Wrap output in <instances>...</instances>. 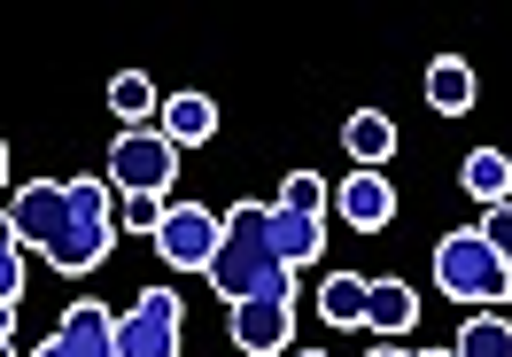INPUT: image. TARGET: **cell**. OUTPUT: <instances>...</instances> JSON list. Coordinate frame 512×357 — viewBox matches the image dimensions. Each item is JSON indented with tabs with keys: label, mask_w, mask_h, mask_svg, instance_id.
Masks as SVG:
<instances>
[{
	"label": "cell",
	"mask_w": 512,
	"mask_h": 357,
	"mask_svg": "<svg viewBox=\"0 0 512 357\" xmlns=\"http://www.w3.org/2000/svg\"><path fill=\"white\" fill-rule=\"evenodd\" d=\"M272 249H280V264H311L326 249V218H303V210H280V202H272Z\"/></svg>",
	"instance_id": "obj_12"
},
{
	"label": "cell",
	"mask_w": 512,
	"mask_h": 357,
	"mask_svg": "<svg viewBox=\"0 0 512 357\" xmlns=\"http://www.w3.org/2000/svg\"><path fill=\"white\" fill-rule=\"evenodd\" d=\"M8 218L24 233V249H39L70 280H86L117 249V187L109 179H24Z\"/></svg>",
	"instance_id": "obj_1"
},
{
	"label": "cell",
	"mask_w": 512,
	"mask_h": 357,
	"mask_svg": "<svg viewBox=\"0 0 512 357\" xmlns=\"http://www.w3.org/2000/svg\"><path fill=\"white\" fill-rule=\"evenodd\" d=\"M288 357H334V350H288Z\"/></svg>",
	"instance_id": "obj_26"
},
{
	"label": "cell",
	"mask_w": 512,
	"mask_h": 357,
	"mask_svg": "<svg viewBox=\"0 0 512 357\" xmlns=\"http://www.w3.org/2000/svg\"><path fill=\"white\" fill-rule=\"evenodd\" d=\"M342 148H350L357 171H388L396 163V117L388 109H357L350 125H342Z\"/></svg>",
	"instance_id": "obj_10"
},
{
	"label": "cell",
	"mask_w": 512,
	"mask_h": 357,
	"mask_svg": "<svg viewBox=\"0 0 512 357\" xmlns=\"http://www.w3.org/2000/svg\"><path fill=\"white\" fill-rule=\"evenodd\" d=\"M109 109H117L125 132H132V125H156V117H163V94L140 78V70H117V78H109Z\"/></svg>",
	"instance_id": "obj_16"
},
{
	"label": "cell",
	"mask_w": 512,
	"mask_h": 357,
	"mask_svg": "<svg viewBox=\"0 0 512 357\" xmlns=\"http://www.w3.org/2000/svg\"><path fill=\"white\" fill-rule=\"evenodd\" d=\"M435 288L450 303H505L512 295V264L489 249V233L481 226H458L435 241Z\"/></svg>",
	"instance_id": "obj_3"
},
{
	"label": "cell",
	"mask_w": 512,
	"mask_h": 357,
	"mask_svg": "<svg viewBox=\"0 0 512 357\" xmlns=\"http://www.w3.org/2000/svg\"><path fill=\"white\" fill-rule=\"evenodd\" d=\"M32 357H117V311H101V303H70L63 326H55Z\"/></svg>",
	"instance_id": "obj_8"
},
{
	"label": "cell",
	"mask_w": 512,
	"mask_h": 357,
	"mask_svg": "<svg viewBox=\"0 0 512 357\" xmlns=\"http://www.w3.org/2000/svg\"><path fill=\"white\" fill-rule=\"evenodd\" d=\"M156 132L171 140V148H202V140L218 132V101H210V94H171V101H163V117H156Z\"/></svg>",
	"instance_id": "obj_11"
},
{
	"label": "cell",
	"mask_w": 512,
	"mask_h": 357,
	"mask_svg": "<svg viewBox=\"0 0 512 357\" xmlns=\"http://www.w3.org/2000/svg\"><path fill=\"white\" fill-rule=\"evenodd\" d=\"M163 210H171V195H125V202H117V226H132V233H148V241H156Z\"/></svg>",
	"instance_id": "obj_21"
},
{
	"label": "cell",
	"mask_w": 512,
	"mask_h": 357,
	"mask_svg": "<svg viewBox=\"0 0 512 357\" xmlns=\"http://www.w3.org/2000/svg\"><path fill=\"white\" fill-rule=\"evenodd\" d=\"M0 357H16V350H8V342H0Z\"/></svg>",
	"instance_id": "obj_27"
},
{
	"label": "cell",
	"mask_w": 512,
	"mask_h": 357,
	"mask_svg": "<svg viewBox=\"0 0 512 357\" xmlns=\"http://www.w3.org/2000/svg\"><path fill=\"white\" fill-rule=\"evenodd\" d=\"M0 187H8V140H0Z\"/></svg>",
	"instance_id": "obj_24"
},
{
	"label": "cell",
	"mask_w": 512,
	"mask_h": 357,
	"mask_svg": "<svg viewBox=\"0 0 512 357\" xmlns=\"http://www.w3.org/2000/svg\"><path fill=\"white\" fill-rule=\"evenodd\" d=\"M365 326H373V334H412L419 295L404 288V280H373V288H365Z\"/></svg>",
	"instance_id": "obj_14"
},
{
	"label": "cell",
	"mask_w": 512,
	"mask_h": 357,
	"mask_svg": "<svg viewBox=\"0 0 512 357\" xmlns=\"http://www.w3.org/2000/svg\"><path fill=\"white\" fill-rule=\"evenodd\" d=\"M373 357H412V350H396V342H381V350H373Z\"/></svg>",
	"instance_id": "obj_23"
},
{
	"label": "cell",
	"mask_w": 512,
	"mask_h": 357,
	"mask_svg": "<svg viewBox=\"0 0 512 357\" xmlns=\"http://www.w3.org/2000/svg\"><path fill=\"white\" fill-rule=\"evenodd\" d=\"M171 179H179V148L156 125L117 132V148H109V187L117 195H171Z\"/></svg>",
	"instance_id": "obj_4"
},
{
	"label": "cell",
	"mask_w": 512,
	"mask_h": 357,
	"mask_svg": "<svg viewBox=\"0 0 512 357\" xmlns=\"http://www.w3.org/2000/svg\"><path fill=\"white\" fill-rule=\"evenodd\" d=\"M412 357H458V350H412Z\"/></svg>",
	"instance_id": "obj_25"
},
{
	"label": "cell",
	"mask_w": 512,
	"mask_h": 357,
	"mask_svg": "<svg viewBox=\"0 0 512 357\" xmlns=\"http://www.w3.org/2000/svg\"><path fill=\"white\" fill-rule=\"evenodd\" d=\"M481 233H489V249H497V257L512 264V202H497V210L481 218Z\"/></svg>",
	"instance_id": "obj_22"
},
{
	"label": "cell",
	"mask_w": 512,
	"mask_h": 357,
	"mask_svg": "<svg viewBox=\"0 0 512 357\" xmlns=\"http://www.w3.org/2000/svg\"><path fill=\"white\" fill-rule=\"evenodd\" d=\"M179 326H187V303L171 288H140L117 311V357H179Z\"/></svg>",
	"instance_id": "obj_5"
},
{
	"label": "cell",
	"mask_w": 512,
	"mask_h": 357,
	"mask_svg": "<svg viewBox=\"0 0 512 357\" xmlns=\"http://www.w3.org/2000/svg\"><path fill=\"white\" fill-rule=\"evenodd\" d=\"M458 187H466L481 210L512 202V156H505V148H474V156H466V171H458Z\"/></svg>",
	"instance_id": "obj_13"
},
{
	"label": "cell",
	"mask_w": 512,
	"mask_h": 357,
	"mask_svg": "<svg viewBox=\"0 0 512 357\" xmlns=\"http://www.w3.org/2000/svg\"><path fill=\"white\" fill-rule=\"evenodd\" d=\"M288 342H295V295H249V303H233V350L288 357Z\"/></svg>",
	"instance_id": "obj_7"
},
{
	"label": "cell",
	"mask_w": 512,
	"mask_h": 357,
	"mask_svg": "<svg viewBox=\"0 0 512 357\" xmlns=\"http://www.w3.org/2000/svg\"><path fill=\"white\" fill-rule=\"evenodd\" d=\"M210 288L225 303H249V295H295V272L272 249V202H233L225 210V241L210 257Z\"/></svg>",
	"instance_id": "obj_2"
},
{
	"label": "cell",
	"mask_w": 512,
	"mask_h": 357,
	"mask_svg": "<svg viewBox=\"0 0 512 357\" xmlns=\"http://www.w3.org/2000/svg\"><path fill=\"white\" fill-rule=\"evenodd\" d=\"M334 218L350 233H381L396 218V179L388 171H350V179H334Z\"/></svg>",
	"instance_id": "obj_9"
},
{
	"label": "cell",
	"mask_w": 512,
	"mask_h": 357,
	"mask_svg": "<svg viewBox=\"0 0 512 357\" xmlns=\"http://www.w3.org/2000/svg\"><path fill=\"white\" fill-rule=\"evenodd\" d=\"M365 288H373V280H357V272H326L319 319L326 326H365Z\"/></svg>",
	"instance_id": "obj_17"
},
{
	"label": "cell",
	"mask_w": 512,
	"mask_h": 357,
	"mask_svg": "<svg viewBox=\"0 0 512 357\" xmlns=\"http://www.w3.org/2000/svg\"><path fill=\"white\" fill-rule=\"evenodd\" d=\"M474 70L458 63V55H443V63H427V101H435V109H443V117H466V109H474Z\"/></svg>",
	"instance_id": "obj_15"
},
{
	"label": "cell",
	"mask_w": 512,
	"mask_h": 357,
	"mask_svg": "<svg viewBox=\"0 0 512 357\" xmlns=\"http://www.w3.org/2000/svg\"><path fill=\"white\" fill-rule=\"evenodd\" d=\"M218 241H225V218H210L202 202H171L163 226H156V257L171 264V272H210Z\"/></svg>",
	"instance_id": "obj_6"
},
{
	"label": "cell",
	"mask_w": 512,
	"mask_h": 357,
	"mask_svg": "<svg viewBox=\"0 0 512 357\" xmlns=\"http://www.w3.org/2000/svg\"><path fill=\"white\" fill-rule=\"evenodd\" d=\"M326 202H334V187H326L319 171H288V187H280V210H303V218H326Z\"/></svg>",
	"instance_id": "obj_20"
},
{
	"label": "cell",
	"mask_w": 512,
	"mask_h": 357,
	"mask_svg": "<svg viewBox=\"0 0 512 357\" xmlns=\"http://www.w3.org/2000/svg\"><path fill=\"white\" fill-rule=\"evenodd\" d=\"M0 303H24V233L0 210Z\"/></svg>",
	"instance_id": "obj_19"
},
{
	"label": "cell",
	"mask_w": 512,
	"mask_h": 357,
	"mask_svg": "<svg viewBox=\"0 0 512 357\" xmlns=\"http://www.w3.org/2000/svg\"><path fill=\"white\" fill-rule=\"evenodd\" d=\"M458 357H512V319H497V311H474V319L458 326V342H450Z\"/></svg>",
	"instance_id": "obj_18"
}]
</instances>
